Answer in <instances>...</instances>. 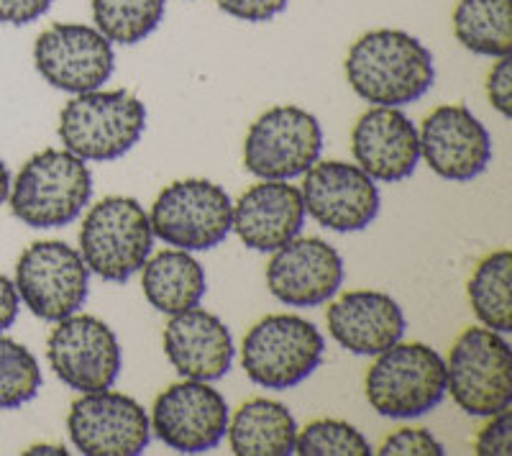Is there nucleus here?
Listing matches in <instances>:
<instances>
[{"label": "nucleus", "instance_id": "1", "mask_svg": "<svg viewBox=\"0 0 512 456\" xmlns=\"http://www.w3.org/2000/svg\"><path fill=\"white\" fill-rule=\"evenodd\" d=\"M346 80L359 98L374 106L402 108L433 88L436 67L423 41L400 29L359 36L346 54Z\"/></svg>", "mask_w": 512, "mask_h": 456}, {"label": "nucleus", "instance_id": "2", "mask_svg": "<svg viewBox=\"0 0 512 456\" xmlns=\"http://www.w3.org/2000/svg\"><path fill=\"white\" fill-rule=\"evenodd\" d=\"M93 198L88 164L67 149H44L11 182V213L29 228H62L80 218Z\"/></svg>", "mask_w": 512, "mask_h": 456}, {"label": "nucleus", "instance_id": "3", "mask_svg": "<svg viewBox=\"0 0 512 456\" xmlns=\"http://www.w3.org/2000/svg\"><path fill=\"white\" fill-rule=\"evenodd\" d=\"M146 108L128 90L80 93L59 113V141L82 162H113L139 144Z\"/></svg>", "mask_w": 512, "mask_h": 456}, {"label": "nucleus", "instance_id": "4", "mask_svg": "<svg viewBox=\"0 0 512 456\" xmlns=\"http://www.w3.org/2000/svg\"><path fill=\"white\" fill-rule=\"evenodd\" d=\"M364 392L382 418H420L446 398V362L428 344L397 341L377 354L364 380Z\"/></svg>", "mask_w": 512, "mask_h": 456}, {"label": "nucleus", "instance_id": "5", "mask_svg": "<svg viewBox=\"0 0 512 456\" xmlns=\"http://www.w3.org/2000/svg\"><path fill=\"white\" fill-rule=\"evenodd\" d=\"M154 231L136 198L111 195L93 205L80 226V257L105 282H126L152 257Z\"/></svg>", "mask_w": 512, "mask_h": 456}, {"label": "nucleus", "instance_id": "6", "mask_svg": "<svg viewBox=\"0 0 512 456\" xmlns=\"http://www.w3.org/2000/svg\"><path fill=\"white\" fill-rule=\"evenodd\" d=\"M443 362L446 392L466 416L489 418L512 405V351L505 334L466 328Z\"/></svg>", "mask_w": 512, "mask_h": 456}, {"label": "nucleus", "instance_id": "7", "mask_svg": "<svg viewBox=\"0 0 512 456\" xmlns=\"http://www.w3.org/2000/svg\"><path fill=\"white\" fill-rule=\"evenodd\" d=\"M323 351L326 339L315 323L277 313L249 328L241 346V364L254 385L267 390H290L320 367Z\"/></svg>", "mask_w": 512, "mask_h": 456}, {"label": "nucleus", "instance_id": "8", "mask_svg": "<svg viewBox=\"0 0 512 456\" xmlns=\"http://www.w3.org/2000/svg\"><path fill=\"white\" fill-rule=\"evenodd\" d=\"M233 200L210 180H177L154 200L149 221L157 239L182 252H208L231 234Z\"/></svg>", "mask_w": 512, "mask_h": 456}, {"label": "nucleus", "instance_id": "9", "mask_svg": "<svg viewBox=\"0 0 512 456\" xmlns=\"http://www.w3.org/2000/svg\"><path fill=\"white\" fill-rule=\"evenodd\" d=\"M16 290L36 318L57 323L85 305L90 269L64 241H36L16 264Z\"/></svg>", "mask_w": 512, "mask_h": 456}, {"label": "nucleus", "instance_id": "10", "mask_svg": "<svg viewBox=\"0 0 512 456\" xmlns=\"http://www.w3.org/2000/svg\"><path fill=\"white\" fill-rule=\"evenodd\" d=\"M323 152L318 118L297 106H274L251 123L244 139V167L262 180H292Z\"/></svg>", "mask_w": 512, "mask_h": 456}, {"label": "nucleus", "instance_id": "11", "mask_svg": "<svg viewBox=\"0 0 512 456\" xmlns=\"http://www.w3.org/2000/svg\"><path fill=\"white\" fill-rule=\"evenodd\" d=\"M47 359L54 375L77 392H100L116 385L123 367L118 336L95 316H72L57 321L49 334Z\"/></svg>", "mask_w": 512, "mask_h": 456}, {"label": "nucleus", "instance_id": "12", "mask_svg": "<svg viewBox=\"0 0 512 456\" xmlns=\"http://www.w3.org/2000/svg\"><path fill=\"white\" fill-rule=\"evenodd\" d=\"M231 410L210 382L182 380L169 385L152 408V431L180 454H203L226 439Z\"/></svg>", "mask_w": 512, "mask_h": 456}, {"label": "nucleus", "instance_id": "13", "mask_svg": "<svg viewBox=\"0 0 512 456\" xmlns=\"http://www.w3.org/2000/svg\"><path fill=\"white\" fill-rule=\"evenodd\" d=\"M67 431L75 449L88 456H139L152 439L146 410L111 387L82 392L70 408Z\"/></svg>", "mask_w": 512, "mask_h": 456}, {"label": "nucleus", "instance_id": "14", "mask_svg": "<svg viewBox=\"0 0 512 456\" xmlns=\"http://www.w3.org/2000/svg\"><path fill=\"white\" fill-rule=\"evenodd\" d=\"M39 75L64 93L80 95L103 88L116 67L111 41L85 24H54L34 44Z\"/></svg>", "mask_w": 512, "mask_h": 456}, {"label": "nucleus", "instance_id": "15", "mask_svg": "<svg viewBox=\"0 0 512 456\" xmlns=\"http://www.w3.org/2000/svg\"><path fill=\"white\" fill-rule=\"evenodd\" d=\"M305 213L338 234L364 231L379 213V190L359 164L315 162L303 182Z\"/></svg>", "mask_w": 512, "mask_h": 456}, {"label": "nucleus", "instance_id": "16", "mask_svg": "<svg viewBox=\"0 0 512 456\" xmlns=\"http://www.w3.org/2000/svg\"><path fill=\"white\" fill-rule=\"evenodd\" d=\"M344 285V259L328 241L295 236L267 264L269 293L290 308H318Z\"/></svg>", "mask_w": 512, "mask_h": 456}, {"label": "nucleus", "instance_id": "17", "mask_svg": "<svg viewBox=\"0 0 512 456\" xmlns=\"http://www.w3.org/2000/svg\"><path fill=\"white\" fill-rule=\"evenodd\" d=\"M420 157L438 177L469 182L492 162V136L466 106H438L418 131Z\"/></svg>", "mask_w": 512, "mask_h": 456}, {"label": "nucleus", "instance_id": "18", "mask_svg": "<svg viewBox=\"0 0 512 456\" xmlns=\"http://www.w3.org/2000/svg\"><path fill=\"white\" fill-rule=\"evenodd\" d=\"M351 152L374 182L408 180L420 162L418 129L400 108H369L354 123Z\"/></svg>", "mask_w": 512, "mask_h": 456}, {"label": "nucleus", "instance_id": "19", "mask_svg": "<svg viewBox=\"0 0 512 456\" xmlns=\"http://www.w3.org/2000/svg\"><path fill=\"white\" fill-rule=\"evenodd\" d=\"M305 216L300 188L287 180H262L233 203L231 231L254 252H274L300 236Z\"/></svg>", "mask_w": 512, "mask_h": 456}, {"label": "nucleus", "instance_id": "20", "mask_svg": "<svg viewBox=\"0 0 512 456\" xmlns=\"http://www.w3.org/2000/svg\"><path fill=\"white\" fill-rule=\"evenodd\" d=\"M164 354L185 380L216 382L231 372L233 339L226 323L203 308L175 313L164 326Z\"/></svg>", "mask_w": 512, "mask_h": 456}, {"label": "nucleus", "instance_id": "21", "mask_svg": "<svg viewBox=\"0 0 512 456\" xmlns=\"http://www.w3.org/2000/svg\"><path fill=\"white\" fill-rule=\"evenodd\" d=\"M328 334L341 349L359 357H377L405 336L400 303L379 290H351L326 313Z\"/></svg>", "mask_w": 512, "mask_h": 456}, {"label": "nucleus", "instance_id": "22", "mask_svg": "<svg viewBox=\"0 0 512 456\" xmlns=\"http://www.w3.org/2000/svg\"><path fill=\"white\" fill-rule=\"evenodd\" d=\"M141 290L154 310L175 316L200 305L208 290L205 269L190 252L167 249L146 259L141 267Z\"/></svg>", "mask_w": 512, "mask_h": 456}, {"label": "nucleus", "instance_id": "23", "mask_svg": "<svg viewBox=\"0 0 512 456\" xmlns=\"http://www.w3.org/2000/svg\"><path fill=\"white\" fill-rule=\"evenodd\" d=\"M226 436L236 456H287L295 451L297 423L287 405L254 398L236 410Z\"/></svg>", "mask_w": 512, "mask_h": 456}, {"label": "nucleus", "instance_id": "24", "mask_svg": "<svg viewBox=\"0 0 512 456\" xmlns=\"http://www.w3.org/2000/svg\"><path fill=\"white\" fill-rule=\"evenodd\" d=\"M454 36L461 47L482 57H507L512 49V0H459Z\"/></svg>", "mask_w": 512, "mask_h": 456}, {"label": "nucleus", "instance_id": "25", "mask_svg": "<svg viewBox=\"0 0 512 456\" xmlns=\"http://www.w3.org/2000/svg\"><path fill=\"white\" fill-rule=\"evenodd\" d=\"M512 252L497 249L487 254L469 280V303L484 328L497 334L512 331Z\"/></svg>", "mask_w": 512, "mask_h": 456}, {"label": "nucleus", "instance_id": "26", "mask_svg": "<svg viewBox=\"0 0 512 456\" xmlns=\"http://www.w3.org/2000/svg\"><path fill=\"white\" fill-rule=\"evenodd\" d=\"M167 0H93L95 29L123 47L139 44L162 24Z\"/></svg>", "mask_w": 512, "mask_h": 456}, {"label": "nucleus", "instance_id": "27", "mask_svg": "<svg viewBox=\"0 0 512 456\" xmlns=\"http://www.w3.org/2000/svg\"><path fill=\"white\" fill-rule=\"evenodd\" d=\"M41 367L18 341L0 334V410H13L34 400L41 390Z\"/></svg>", "mask_w": 512, "mask_h": 456}, {"label": "nucleus", "instance_id": "28", "mask_svg": "<svg viewBox=\"0 0 512 456\" xmlns=\"http://www.w3.org/2000/svg\"><path fill=\"white\" fill-rule=\"evenodd\" d=\"M295 451L303 456H369L372 444L356 426L338 418H318L300 431L297 428Z\"/></svg>", "mask_w": 512, "mask_h": 456}, {"label": "nucleus", "instance_id": "29", "mask_svg": "<svg viewBox=\"0 0 512 456\" xmlns=\"http://www.w3.org/2000/svg\"><path fill=\"white\" fill-rule=\"evenodd\" d=\"M377 454L384 456H443L441 441L425 428H397L382 441Z\"/></svg>", "mask_w": 512, "mask_h": 456}, {"label": "nucleus", "instance_id": "30", "mask_svg": "<svg viewBox=\"0 0 512 456\" xmlns=\"http://www.w3.org/2000/svg\"><path fill=\"white\" fill-rule=\"evenodd\" d=\"M474 451L477 454H492V456H510L512 454V413L510 408L489 416L487 426L479 431L477 441H474Z\"/></svg>", "mask_w": 512, "mask_h": 456}, {"label": "nucleus", "instance_id": "31", "mask_svg": "<svg viewBox=\"0 0 512 456\" xmlns=\"http://www.w3.org/2000/svg\"><path fill=\"white\" fill-rule=\"evenodd\" d=\"M218 8L228 16L249 21V24H264L280 16L290 0H216Z\"/></svg>", "mask_w": 512, "mask_h": 456}, {"label": "nucleus", "instance_id": "32", "mask_svg": "<svg viewBox=\"0 0 512 456\" xmlns=\"http://www.w3.org/2000/svg\"><path fill=\"white\" fill-rule=\"evenodd\" d=\"M487 98L505 118L512 116V59L497 57L487 77Z\"/></svg>", "mask_w": 512, "mask_h": 456}, {"label": "nucleus", "instance_id": "33", "mask_svg": "<svg viewBox=\"0 0 512 456\" xmlns=\"http://www.w3.org/2000/svg\"><path fill=\"white\" fill-rule=\"evenodd\" d=\"M52 0H0V24L26 26L34 24L49 11Z\"/></svg>", "mask_w": 512, "mask_h": 456}, {"label": "nucleus", "instance_id": "34", "mask_svg": "<svg viewBox=\"0 0 512 456\" xmlns=\"http://www.w3.org/2000/svg\"><path fill=\"white\" fill-rule=\"evenodd\" d=\"M18 308H21V298H18L16 282L0 272V334L16 323Z\"/></svg>", "mask_w": 512, "mask_h": 456}, {"label": "nucleus", "instance_id": "35", "mask_svg": "<svg viewBox=\"0 0 512 456\" xmlns=\"http://www.w3.org/2000/svg\"><path fill=\"white\" fill-rule=\"evenodd\" d=\"M8 193H11V172H8V164L0 159V205L6 203Z\"/></svg>", "mask_w": 512, "mask_h": 456}, {"label": "nucleus", "instance_id": "36", "mask_svg": "<svg viewBox=\"0 0 512 456\" xmlns=\"http://www.w3.org/2000/svg\"><path fill=\"white\" fill-rule=\"evenodd\" d=\"M26 454H67V449L64 446H49V444H39V446H31Z\"/></svg>", "mask_w": 512, "mask_h": 456}]
</instances>
